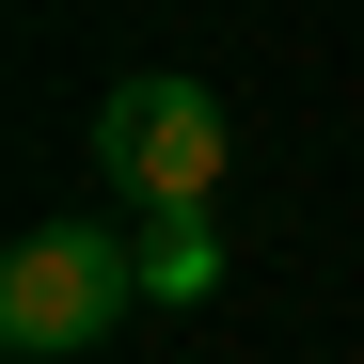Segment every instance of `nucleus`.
<instances>
[{"label":"nucleus","instance_id":"obj_1","mask_svg":"<svg viewBox=\"0 0 364 364\" xmlns=\"http://www.w3.org/2000/svg\"><path fill=\"white\" fill-rule=\"evenodd\" d=\"M222 159H237V127H222V95H206V80L143 64V80H111V95H95V174H111L143 222L222 206Z\"/></svg>","mask_w":364,"mask_h":364},{"label":"nucleus","instance_id":"obj_2","mask_svg":"<svg viewBox=\"0 0 364 364\" xmlns=\"http://www.w3.org/2000/svg\"><path fill=\"white\" fill-rule=\"evenodd\" d=\"M127 301H143V254H127V237L32 222L16 254H0V348H16V364H80V348L127 333Z\"/></svg>","mask_w":364,"mask_h":364},{"label":"nucleus","instance_id":"obj_3","mask_svg":"<svg viewBox=\"0 0 364 364\" xmlns=\"http://www.w3.org/2000/svg\"><path fill=\"white\" fill-rule=\"evenodd\" d=\"M222 285V237H206V206L191 222H143V301H206Z\"/></svg>","mask_w":364,"mask_h":364}]
</instances>
